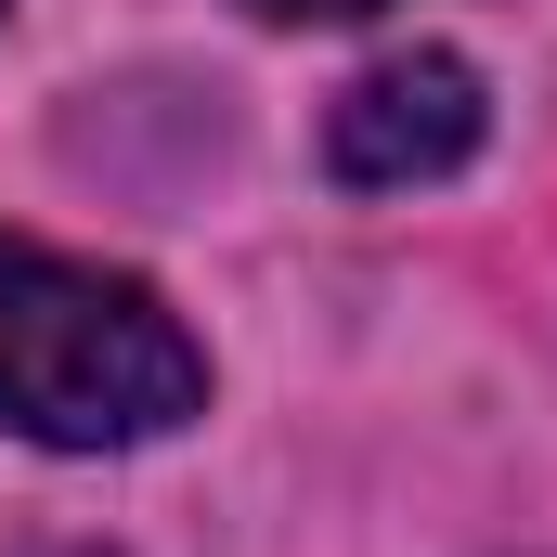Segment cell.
<instances>
[{"label":"cell","instance_id":"6da1fadb","mask_svg":"<svg viewBox=\"0 0 557 557\" xmlns=\"http://www.w3.org/2000/svg\"><path fill=\"white\" fill-rule=\"evenodd\" d=\"M208 416V350L156 285L0 234V441L131 454Z\"/></svg>","mask_w":557,"mask_h":557},{"label":"cell","instance_id":"7a4b0ae2","mask_svg":"<svg viewBox=\"0 0 557 557\" xmlns=\"http://www.w3.org/2000/svg\"><path fill=\"white\" fill-rule=\"evenodd\" d=\"M493 131V91H480V65L467 52H389V65H363L337 104H324V169L350 182V195H416V182H454L467 156Z\"/></svg>","mask_w":557,"mask_h":557},{"label":"cell","instance_id":"3957f363","mask_svg":"<svg viewBox=\"0 0 557 557\" xmlns=\"http://www.w3.org/2000/svg\"><path fill=\"white\" fill-rule=\"evenodd\" d=\"M260 26H350V13H389V0H247Z\"/></svg>","mask_w":557,"mask_h":557},{"label":"cell","instance_id":"277c9868","mask_svg":"<svg viewBox=\"0 0 557 557\" xmlns=\"http://www.w3.org/2000/svg\"><path fill=\"white\" fill-rule=\"evenodd\" d=\"M52 557H91V545H52Z\"/></svg>","mask_w":557,"mask_h":557}]
</instances>
